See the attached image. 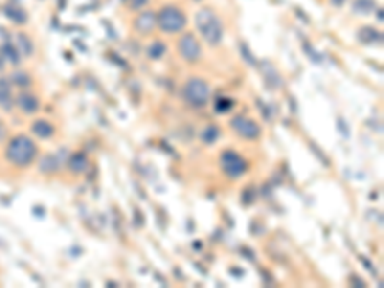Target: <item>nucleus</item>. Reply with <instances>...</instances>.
Returning a JSON list of instances; mask_svg holds the SVG:
<instances>
[{
  "instance_id": "f257e3e1",
  "label": "nucleus",
  "mask_w": 384,
  "mask_h": 288,
  "mask_svg": "<svg viewBox=\"0 0 384 288\" xmlns=\"http://www.w3.org/2000/svg\"><path fill=\"white\" fill-rule=\"evenodd\" d=\"M37 156V144L25 136V134H18L8 142L6 148V159L12 161L18 167H27Z\"/></svg>"
},
{
  "instance_id": "f03ea898",
  "label": "nucleus",
  "mask_w": 384,
  "mask_h": 288,
  "mask_svg": "<svg viewBox=\"0 0 384 288\" xmlns=\"http://www.w3.org/2000/svg\"><path fill=\"white\" fill-rule=\"evenodd\" d=\"M196 27L204 41L211 46H217L223 39V22L217 18V14L209 8H204L196 14Z\"/></svg>"
},
{
  "instance_id": "7ed1b4c3",
  "label": "nucleus",
  "mask_w": 384,
  "mask_h": 288,
  "mask_svg": "<svg viewBox=\"0 0 384 288\" xmlns=\"http://www.w3.org/2000/svg\"><path fill=\"white\" fill-rule=\"evenodd\" d=\"M209 85L205 83L204 79L192 77L186 81L184 89H182V96L184 102L192 108H204L209 102Z\"/></svg>"
},
{
  "instance_id": "20e7f679",
  "label": "nucleus",
  "mask_w": 384,
  "mask_h": 288,
  "mask_svg": "<svg viewBox=\"0 0 384 288\" xmlns=\"http://www.w3.org/2000/svg\"><path fill=\"white\" fill-rule=\"evenodd\" d=\"M156 25L165 33H179L186 25V16L177 6H165L156 18Z\"/></svg>"
},
{
  "instance_id": "39448f33",
  "label": "nucleus",
  "mask_w": 384,
  "mask_h": 288,
  "mask_svg": "<svg viewBox=\"0 0 384 288\" xmlns=\"http://www.w3.org/2000/svg\"><path fill=\"white\" fill-rule=\"evenodd\" d=\"M219 161H221L223 173H225L229 179H238V177H242V175L248 171V161L240 156V154L232 152V150L223 152L221 157H219Z\"/></svg>"
},
{
  "instance_id": "423d86ee",
  "label": "nucleus",
  "mask_w": 384,
  "mask_h": 288,
  "mask_svg": "<svg viewBox=\"0 0 384 288\" xmlns=\"http://www.w3.org/2000/svg\"><path fill=\"white\" fill-rule=\"evenodd\" d=\"M230 129L236 133L238 136L246 138V140H254L261 134V127L257 125L254 119L246 117V115H236L230 119Z\"/></svg>"
},
{
  "instance_id": "0eeeda50",
  "label": "nucleus",
  "mask_w": 384,
  "mask_h": 288,
  "mask_svg": "<svg viewBox=\"0 0 384 288\" xmlns=\"http://www.w3.org/2000/svg\"><path fill=\"white\" fill-rule=\"evenodd\" d=\"M179 54L182 56V60L186 62H198L200 56H202V48H200V43L196 41L194 35L186 33L182 35L179 41Z\"/></svg>"
},
{
  "instance_id": "6e6552de",
  "label": "nucleus",
  "mask_w": 384,
  "mask_h": 288,
  "mask_svg": "<svg viewBox=\"0 0 384 288\" xmlns=\"http://www.w3.org/2000/svg\"><path fill=\"white\" fill-rule=\"evenodd\" d=\"M135 27H136V31H138V33H142V35L152 33V29L156 27V14L150 12V10L142 12V14L135 20Z\"/></svg>"
},
{
  "instance_id": "1a4fd4ad",
  "label": "nucleus",
  "mask_w": 384,
  "mask_h": 288,
  "mask_svg": "<svg viewBox=\"0 0 384 288\" xmlns=\"http://www.w3.org/2000/svg\"><path fill=\"white\" fill-rule=\"evenodd\" d=\"M18 106H20V110L25 111V113H35V111L39 110L41 102H39L37 96L29 94V92H23V94L18 96Z\"/></svg>"
},
{
  "instance_id": "9d476101",
  "label": "nucleus",
  "mask_w": 384,
  "mask_h": 288,
  "mask_svg": "<svg viewBox=\"0 0 384 288\" xmlns=\"http://www.w3.org/2000/svg\"><path fill=\"white\" fill-rule=\"evenodd\" d=\"M12 89H10V81L8 79H0V108L2 110H12Z\"/></svg>"
},
{
  "instance_id": "9b49d317",
  "label": "nucleus",
  "mask_w": 384,
  "mask_h": 288,
  "mask_svg": "<svg viewBox=\"0 0 384 288\" xmlns=\"http://www.w3.org/2000/svg\"><path fill=\"white\" fill-rule=\"evenodd\" d=\"M60 167H62V161H60V157L54 156V154H48V156H45L41 159V163H39V169L43 171V173H56V171H60Z\"/></svg>"
},
{
  "instance_id": "f8f14e48",
  "label": "nucleus",
  "mask_w": 384,
  "mask_h": 288,
  "mask_svg": "<svg viewBox=\"0 0 384 288\" xmlns=\"http://www.w3.org/2000/svg\"><path fill=\"white\" fill-rule=\"evenodd\" d=\"M31 131L35 133L39 138H50L56 129H54V125L48 123L46 119H39V121H35V123H33Z\"/></svg>"
},
{
  "instance_id": "ddd939ff",
  "label": "nucleus",
  "mask_w": 384,
  "mask_h": 288,
  "mask_svg": "<svg viewBox=\"0 0 384 288\" xmlns=\"http://www.w3.org/2000/svg\"><path fill=\"white\" fill-rule=\"evenodd\" d=\"M68 167L73 171V173H83L87 167H89V159L83 152H77L73 156L68 159Z\"/></svg>"
},
{
  "instance_id": "4468645a",
  "label": "nucleus",
  "mask_w": 384,
  "mask_h": 288,
  "mask_svg": "<svg viewBox=\"0 0 384 288\" xmlns=\"http://www.w3.org/2000/svg\"><path fill=\"white\" fill-rule=\"evenodd\" d=\"M4 16L8 18V20H12L14 23H23L27 22V14L23 8H20V6H12V4H8L6 8H4Z\"/></svg>"
},
{
  "instance_id": "2eb2a0df",
  "label": "nucleus",
  "mask_w": 384,
  "mask_h": 288,
  "mask_svg": "<svg viewBox=\"0 0 384 288\" xmlns=\"http://www.w3.org/2000/svg\"><path fill=\"white\" fill-rule=\"evenodd\" d=\"M219 136H221V129L217 125H207L204 131H202V142L204 144H213Z\"/></svg>"
},
{
  "instance_id": "dca6fc26",
  "label": "nucleus",
  "mask_w": 384,
  "mask_h": 288,
  "mask_svg": "<svg viewBox=\"0 0 384 288\" xmlns=\"http://www.w3.org/2000/svg\"><path fill=\"white\" fill-rule=\"evenodd\" d=\"M263 73H265V81H267V85H269L271 89H279L282 85V79H281V75L275 71V67H271V66L267 67V66H265V71H263Z\"/></svg>"
},
{
  "instance_id": "f3484780",
  "label": "nucleus",
  "mask_w": 384,
  "mask_h": 288,
  "mask_svg": "<svg viewBox=\"0 0 384 288\" xmlns=\"http://www.w3.org/2000/svg\"><path fill=\"white\" fill-rule=\"evenodd\" d=\"M359 39L363 41V43H379L381 39H383V35L381 33H377L375 29H371V27H365V29H361L359 31Z\"/></svg>"
},
{
  "instance_id": "a211bd4d",
  "label": "nucleus",
  "mask_w": 384,
  "mask_h": 288,
  "mask_svg": "<svg viewBox=\"0 0 384 288\" xmlns=\"http://www.w3.org/2000/svg\"><path fill=\"white\" fill-rule=\"evenodd\" d=\"M165 50H167V48H165V44H163L161 41H154L152 44L148 46V56H150L152 60H159V58L165 54Z\"/></svg>"
},
{
  "instance_id": "6ab92c4d",
  "label": "nucleus",
  "mask_w": 384,
  "mask_h": 288,
  "mask_svg": "<svg viewBox=\"0 0 384 288\" xmlns=\"http://www.w3.org/2000/svg\"><path fill=\"white\" fill-rule=\"evenodd\" d=\"M18 46H20L18 52L23 54V56H29L33 52V43H31V39L27 35H18Z\"/></svg>"
},
{
  "instance_id": "aec40b11",
  "label": "nucleus",
  "mask_w": 384,
  "mask_h": 288,
  "mask_svg": "<svg viewBox=\"0 0 384 288\" xmlns=\"http://www.w3.org/2000/svg\"><path fill=\"white\" fill-rule=\"evenodd\" d=\"M2 50H4V58H6V60H10L12 64H18V62H20V56H22V54L18 52V50H16L10 43H6Z\"/></svg>"
},
{
  "instance_id": "412c9836",
  "label": "nucleus",
  "mask_w": 384,
  "mask_h": 288,
  "mask_svg": "<svg viewBox=\"0 0 384 288\" xmlns=\"http://www.w3.org/2000/svg\"><path fill=\"white\" fill-rule=\"evenodd\" d=\"M12 81H14L18 87H22V89H25V87L31 85V77L27 75L25 71H16V73L12 75Z\"/></svg>"
},
{
  "instance_id": "4be33fe9",
  "label": "nucleus",
  "mask_w": 384,
  "mask_h": 288,
  "mask_svg": "<svg viewBox=\"0 0 384 288\" xmlns=\"http://www.w3.org/2000/svg\"><path fill=\"white\" fill-rule=\"evenodd\" d=\"M354 10H356V12L367 14V12L375 10V2H373V0H356V2H354Z\"/></svg>"
},
{
  "instance_id": "5701e85b",
  "label": "nucleus",
  "mask_w": 384,
  "mask_h": 288,
  "mask_svg": "<svg viewBox=\"0 0 384 288\" xmlns=\"http://www.w3.org/2000/svg\"><path fill=\"white\" fill-rule=\"evenodd\" d=\"M232 106H234V102H232V100H229V98H221V100H217L215 110H217V111H229Z\"/></svg>"
},
{
  "instance_id": "b1692460",
  "label": "nucleus",
  "mask_w": 384,
  "mask_h": 288,
  "mask_svg": "<svg viewBox=\"0 0 384 288\" xmlns=\"http://www.w3.org/2000/svg\"><path fill=\"white\" fill-rule=\"evenodd\" d=\"M240 48H242L244 58H246V62H248V64H256V58H252V54H250V50H248V46H246V44H240Z\"/></svg>"
},
{
  "instance_id": "393cba45",
  "label": "nucleus",
  "mask_w": 384,
  "mask_h": 288,
  "mask_svg": "<svg viewBox=\"0 0 384 288\" xmlns=\"http://www.w3.org/2000/svg\"><path fill=\"white\" fill-rule=\"evenodd\" d=\"M338 129H340V133L344 134V136H350V129H348V125H344V119L342 117H338Z\"/></svg>"
},
{
  "instance_id": "a878e982",
  "label": "nucleus",
  "mask_w": 384,
  "mask_h": 288,
  "mask_svg": "<svg viewBox=\"0 0 384 288\" xmlns=\"http://www.w3.org/2000/svg\"><path fill=\"white\" fill-rule=\"evenodd\" d=\"M146 2H148V0H131V8H133V10H140Z\"/></svg>"
},
{
  "instance_id": "bb28decb",
  "label": "nucleus",
  "mask_w": 384,
  "mask_h": 288,
  "mask_svg": "<svg viewBox=\"0 0 384 288\" xmlns=\"http://www.w3.org/2000/svg\"><path fill=\"white\" fill-rule=\"evenodd\" d=\"M6 138V125L2 123V119H0V140H4Z\"/></svg>"
},
{
  "instance_id": "cd10ccee",
  "label": "nucleus",
  "mask_w": 384,
  "mask_h": 288,
  "mask_svg": "<svg viewBox=\"0 0 384 288\" xmlns=\"http://www.w3.org/2000/svg\"><path fill=\"white\" fill-rule=\"evenodd\" d=\"M342 2L344 0H331V4H334V6H342Z\"/></svg>"
},
{
  "instance_id": "c85d7f7f",
  "label": "nucleus",
  "mask_w": 384,
  "mask_h": 288,
  "mask_svg": "<svg viewBox=\"0 0 384 288\" xmlns=\"http://www.w3.org/2000/svg\"><path fill=\"white\" fill-rule=\"evenodd\" d=\"M14 2H18V0H14Z\"/></svg>"
}]
</instances>
